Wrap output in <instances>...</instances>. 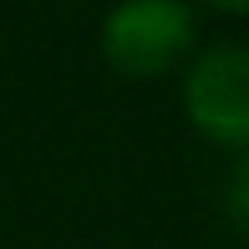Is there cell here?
<instances>
[{
    "label": "cell",
    "mask_w": 249,
    "mask_h": 249,
    "mask_svg": "<svg viewBox=\"0 0 249 249\" xmlns=\"http://www.w3.org/2000/svg\"><path fill=\"white\" fill-rule=\"evenodd\" d=\"M198 16L188 0H117L102 16V61L127 82H158L188 61Z\"/></svg>",
    "instance_id": "6da1fadb"
},
{
    "label": "cell",
    "mask_w": 249,
    "mask_h": 249,
    "mask_svg": "<svg viewBox=\"0 0 249 249\" xmlns=\"http://www.w3.org/2000/svg\"><path fill=\"white\" fill-rule=\"evenodd\" d=\"M183 117L213 148H249V46L219 41L183 66Z\"/></svg>",
    "instance_id": "7a4b0ae2"
},
{
    "label": "cell",
    "mask_w": 249,
    "mask_h": 249,
    "mask_svg": "<svg viewBox=\"0 0 249 249\" xmlns=\"http://www.w3.org/2000/svg\"><path fill=\"white\" fill-rule=\"evenodd\" d=\"M224 213H229V224L249 239V148L234 158V168H229V183H224Z\"/></svg>",
    "instance_id": "3957f363"
},
{
    "label": "cell",
    "mask_w": 249,
    "mask_h": 249,
    "mask_svg": "<svg viewBox=\"0 0 249 249\" xmlns=\"http://www.w3.org/2000/svg\"><path fill=\"white\" fill-rule=\"evenodd\" d=\"M203 5L224 10V16H249V0H203Z\"/></svg>",
    "instance_id": "277c9868"
}]
</instances>
